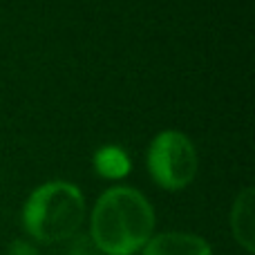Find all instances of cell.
I'll list each match as a JSON object with an SVG mask.
<instances>
[{"label":"cell","mask_w":255,"mask_h":255,"mask_svg":"<svg viewBox=\"0 0 255 255\" xmlns=\"http://www.w3.org/2000/svg\"><path fill=\"white\" fill-rule=\"evenodd\" d=\"M154 211L136 188H110L97 199L90 238L106 255H134L152 238Z\"/></svg>","instance_id":"1"},{"label":"cell","mask_w":255,"mask_h":255,"mask_svg":"<svg viewBox=\"0 0 255 255\" xmlns=\"http://www.w3.org/2000/svg\"><path fill=\"white\" fill-rule=\"evenodd\" d=\"M83 220V193L67 181H47L38 186L22 208V226L40 244H56L74 238Z\"/></svg>","instance_id":"2"},{"label":"cell","mask_w":255,"mask_h":255,"mask_svg":"<svg viewBox=\"0 0 255 255\" xmlns=\"http://www.w3.org/2000/svg\"><path fill=\"white\" fill-rule=\"evenodd\" d=\"M197 152L184 132L163 130L148 148V170L166 190H181L197 175Z\"/></svg>","instance_id":"3"},{"label":"cell","mask_w":255,"mask_h":255,"mask_svg":"<svg viewBox=\"0 0 255 255\" xmlns=\"http://www.w3.org/2000/svg\"><path fill=\"white\" fill-rule=\"evenodd\" d=\"M143 255H213L211 244L193 233H159L145 242Z\"/></svg>","instance_id":"4"},{"label":"cell","mask_w":255,"mask_h":255,"mask_svg":"<svg viewBox=\"0 0 255 255\" xmlns=\"http://www.w3.org/2000/svg\"><path fill=\"white\" fill-rule=\"evenodd\" d=\"M253 204L255 190L249 186L242 193H238L231 208V231L233 238L247 253L255 251V220H253Z\"/></svg>","instance_id":"5"},{"label":"cell","mask_w":255,"mask_h":255,"mask_svg":"<svg viewBox=\"0 0 255 255\" xmlns=\"http://www.w3.org/2000/svg\"><path fill=\"white\" fill-rule=\"evenodd\" d=\"M94 168L106 179H121L130 172L132 163L119 145H106L94 154Z\"/></svg>","instance_id":"6"},{"label":"cell","mask_w":255,"mask_h":255,"mask_svg":"<svg viewBox=\"0 0 255 255\" xmlns=\"http://www.w3.org/2000/svg\"><path fill=\"white\" fill-rule=\"evenodd\" d=\"M7 255H40L34 244L25 242V240H13L7 249Z\"/></svg>","instance_id":"7"}]
</instances>
